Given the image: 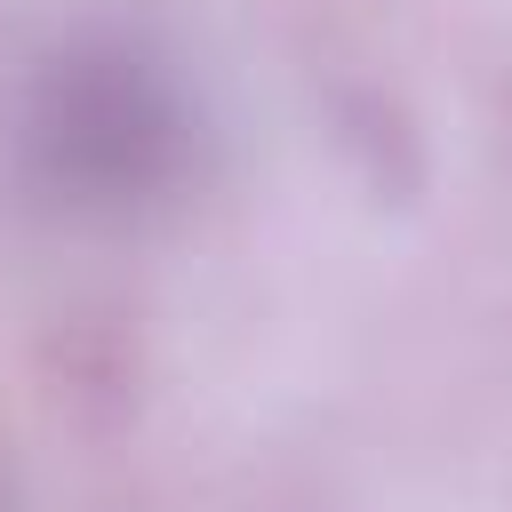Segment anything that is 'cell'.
Instances as JSON below:
<instances>
[{"mask_svg":"<svg viewBox=\"0 0 512 512\" xmlns=\"http://www.w3.org/2000/svg\"><path fill=\"white\" fill-rule=\"evenodd\" d=\"M208 104L152 24L80 16L0 96V176L56 232H144L208 176Z\"/></svg>","mask_w":512,"mask_h":512,"instance_id":"6da1fadb","label":"cell"}]
</instances>
